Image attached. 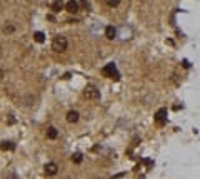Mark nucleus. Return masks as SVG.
<instances>
[{
  "label": "nucleus",
  "instance_id": "f257e3e1",
  "mask_svg": "<svg viewBox=\"0 0 200 179\" xmlns=\"http://www.w3.org/2000/svg\"><path fill=\"white\" fill-rule=\"evenodd\" d=\"M67 47H68V42L64 35H55V37H53V40H52V49L55 52H65Z\"/></svg>",
  "mask_w": 200,
  "mask_h": 179
},
{
  "label": "nucleus",
  "instance_id": "f03ea898",
  "mask_svg": "<svg viewBox=\"0 0 200 179\" xmlns=\"http://www.w3.org/2000/svg\"><path fill=\"white\" fill-rule=\"evenodd\" d=\"M102 74L108 79H114V81H120V74L117 70V65L115 64H107L105 67L102 69Z\"/></svg>",
  "mask_w": 200,
  "mask_h": 179
},
{
  "label": "nucleus",
  "instance_id": "7ed1b4c3",
  "mask_svg": "<svg viewBox=\"0 0 200 179\" xmlns=\"http://www.w3.org/2000/svg\"><path fill=\"white\" fill-rule=\"evenodd\" d=\"M84 97L85 99H90V101H97L100 97V90L94 85H87L85 90H84Z\"/></svg>",
  "mask_w": 200,
  "mask_h": 179
},
{
  "label": "nucleus",
  "instance_id": "20e7f679",
  "mask_svg": "<svg viewBox=\"0 0 200 179\" xmlns=\"http://www.w3.org/2000/svg\"><path fill=\"white\" fill-rule=\"evenodd\" d=\"M167 114H168V112H167L165 107L158 109V111L155 112V115H153V117H155V122H157L158 126H163V124L167 122Z\"/></svg>",
  "mask_w": 200,
  "mask_h": 179
},
{
  "label": "nucleus",
  "instance_id": "39448f33",
  "mask_svg": "<svg viewBox=\"0 0 200 179\" xmlns=\"http://www.w3.org/2000/svg\"><path fill=\"white\" fill-rule=\"evenodd\" d=\"M43 171H45V174L47 176H55L57 171H59V166H57L55 162H48V164H45Z\"/></svg>",
  "mask_w": 200,
  "mask_h": 179
},
{
  "label": "nucleus",
  "instance_id": "423d86ee",
  "mask_svg": "<svg viewBox=\"0 0 200 179\" xmlns=\"http://www.w3.org/2000/svg\"><path fill=\"white\" fill-rule=\"evenodd\" d=\"M105 37L108 38V40H114V38L117 37V29H115L114 25H107L105 27Z\"/></svg>",
  "mask_w": 200,
  "mask_h": 179
},
{
  "label": "nucleus",
  "instance_id": "0eeeda50",
  "mask_svg": "<svg viewBox=\"0 0 200 179\" xmlns=\"http://www.w3.org/2000/svg\"><path fill=\"white\" fill-rule=\"evenodd\" d=\"M65 9H67V12H70V13H77L78 12V4H77L75 0H68L67 4H65Z\"/></svg>",
  "mask_w": 200,
  "mask_h": 179
},
{
  "label": "nucleus",
  "instance_id": "6e6552de",
  "mask_svg": "<svg viewBox=\"0 0 200 179\" xmlns=\"http://www.w3.org/2000/svg\"><path fill=\"white\" fill-rule=\"evenodd\" d=\"M78 119H80V114H78V112L77 111H68L67 112V121L68 122H78Z\"/></svg>",
  "mask_w": 200,
  "mask_h": 179
},
{
  "label": "nucleus",
  "instance_id": "1a4fd4ad",
  "mask_svg": "<svg viewBox=\"0 0 200 179\" xmlns=\"http://www.w3.org/2000/svg\"><path fill=\"white\" fill-rule=\"evenodd\" d=\"M47 137L48 139H57V137H59V131H57L53 126H50V127L47 129Z\"/></svg>",
  "mask_w": 200,
  "mask_h": 179
},
{
  "label": "nucleus",
  "instance_id": "9d476101",
  "mask_svg": "<svg viewBox=\"0 0 200 179\" xmlns=\"http://www.w3.org/2000/svg\"><path fill=\"white\" fill-rule=\"evenodd\" d=\"M34 40H35V42H38V44L45 42V35H43V32H35V34H34Z\"/></svg>",
  "mask_w": 200,
  "mask_h": 179
},
{
  "label": "nucleus",
  "instance_id": "9b49d317",
  "mask_svg": "<svg viewBox=\"0 0 200 179\" xmlns=\"http://www.w3.org/2000/svg\"><path fill=\"white\" fill-rule=\"evenodd\" d=\"M62 9H64V4H62L60 0H55V2L52 4V10H53V12H60Z\"/></svg>",
  "mask_w": 200,
  "mask_h": 179
},
{
  "label": "nucleus",
  "instance_id": "f8f14e48",
  "mask_svg": "<svg viewBox=\"0 0 200 179\" xmlns=\"http://www.w3.org/2000/svg\"><path fill=\"white\" fill-rule=\"evenodd\" d=\"M82 159H84L82 152H73V154H72V162H75V164H80Z\"/></svg>",
  "mask_w": 200,
  "mask_h": 179
},
{
  "label": "nucleus",
  "instance_id": "ddd939ff",
  "mask_svg": "<svg viewBox=\"0 0 200 179\" xmlns=\"http://www.w3.org/2000/svg\"><path fill=\"white\" fill-rule=\"evenodd\" d=\"M2 149H4V151H13V149H15V144H13V142L4 141V142H2Z\"/></svg>",
  "mask_w": 200,
  "mask_h": 179
},
{
  "label": "nucleus",
  "instance_id": "4468645a",
  "mask_svg": "<svg viewBox=\"0 0 200 179\" xmlns=\"http://www.w3.org/2000/svg\"><path fill=\"white\" fill-rule=\"evenodd\" d=\"M105 4L108 5V7H117V5L120 4V0H105Z\"/></svg>",
  "mask_w": 200,
  "mask_h": 179
},
{
  "label": "nucleus",
  "instance_id": "2eb2a0df",
  "mask_svg": "<svg viewBox=\"0 0 200 179\" xmlns=\"http://www.w3.org/2000/svg\"><path fill=\"white\" fill-rule=\"evenodd\" d=\"M13 30H15V27H13L12 24H10V25H5V32H13Z\"/></svg>",
  "mask_w": 200,
  "mask_h": 179
},
{
  "label": "nucleus",
  "instance_id": "dca6fc26",
  "mask_svg": "<svg viewBox=\"0 0 200 179\" xmlns=\"http://www.w3.org/2000/svg\"><path fill=\"white\" fill-rule=\"evenodd\" d=\"M82 5H84L85 9H90V4H89V2H87V0H82Z\"/></svg>",
  "mask_w": 200,
  "mask_h": 179
},
{
  "label": "nucleus",
  "instance_id": "f3484780",
  "mask_svg": "<svg viewBox=\"0 0 200 179\" xmlns=\"http://www.w3.org/2000/svg\"><path fill=\"white\" fill-rule=\"evenodd\" d=\"M182 65H183L185 69H188V67H190V64H188V60H183V62H182Z\"/></svg>",
  "mask_w": 200,
  "mask_h": 179
}]
</instances>
